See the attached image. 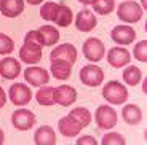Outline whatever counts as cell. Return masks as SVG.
Here are the masks:
<instances>
[{
  "label": "cell",
  "mask_w": 147,
  "mask_h": 145,
  "mask_svg": "<svg viewBox=\"0 0 147 145\" xmlns=\"http://www.w3.org/2000/svg\"><path fill=\"white\" fill-rule=\"evenodd\" d=\"M128 89L118 80H110L102 86V97L112 105H121L128 101Z\"/></svg>",
  "instance_id": "cell-1"
},
{
  "label": "cell",
  "mask_w": 147,
  "mask_h": 145,
  "mask_svg": "<svg viewBox=\"0 0 147 145\" xmlns=\"http://www.w3.org/2000/svg\"><path fill=\"white\" fill-rule=\"evenodd\" d=\"M117 16L121 22L134 24L142 19V7L134 0H125L117 8Z\"/></svg>",
  "instance_id": "cell-2"
},
{
  "label": "cell",
  "mask_w": 147,
  "mask_h": 145,
  "mask_svg": "<svg viewBox=\"0 0 147 145\" xmlns=\"http://www.w3.org/2000/svg\"><path fill=\"white\" fill-rule=\"evenodd\" d=\"M94 121L96 126L99 129H112V128L117 126L118 121V113L115 112L110 105H99L94 112Z\"/></svg>",
  "instance_id": "cell-3"
},
{
  "label": "cell",
  "mask_w": 147,
  "mask_h": 145,
  "mask_svg": "<svg viewBox=\"0 0 147 145\" xmlns=\"http://www.w3.org/2000/svg\"><path fill=\"white\" fill-rule=\"evenodd\" d=\"M80 81L85 86L96 88L104 81V70L96 64H86L80 69Z\"/></svg>",
  "instance_id": "cell-4"
},
{
  "label": "cell",
  "mask_w": 147,
  "mask_h": 145,
  "mask_svg": "<svg viewBox=\"0 0 147 145\" xmlns=\"http://www.w3.org/2000/svg\"><path fill=\"white\" fill-rule=\"evenodd\" d=\"M82 51H83V56L88 59L90 62H99L101 59L106 56V45H104V42L99 40V38L90 37V38H86V40L83 42Z\"/></svg>",
  "instance_id": "cell-5"
},
{
  "label": "cell",
  "mask_w": 147,
  "mask_h": 145,
  "mask_svg": "<svg viewBox=\"0 0 147 145\" xmlns=\"http://www.w3.org/2000/svg\"><path fill=\"white\" fill-rule=\"evenodd\" d=\"M8 97L16 107H24L32 99V89L24 83H13L8 89Z\"/></svg>",
  "instance_id": "cell-6"
},
{
  "label": "cell",
  "mask_w": 147,
  "mask_h": 145,
  "mask_svg": "<svg viewBox=\"0 0 147 145\" xmlns=\"http://www.w3.org/2000/svg\"><path fill=\"white\" fill-rule=\"evenodd\" d=\"M50 73H48L47 69L43 67H38V65H30L24 70V80L26 83H29L30 86H43L50 81Z\"/></svg>",
  "instance_id": "cell-7"
},
{
  "label": "cell",
  "mask_w": 147,
  "mask_h": 145,
  "mask_svg": "<svg viewBox=\"0 0 147 145\" xmlns=\"http://www.w3.org/2000/svg\"><path fill=\"white\" fill-rule=\"evenodd\" d=\"M11 123L18 131H29L35 124V115L32 110L18 109L11 113Z\"/></svg>",
  "instance_id": "cell-8"
},
{
  "label": "cell",
  "mask_w": 147,
  "mask_h": 145,
  "mask_svg": "<svg viewBox=\"0 0 147 145\" xmlns=\"http://www.w3.org/2000/svg\"><path fill=\"white\" fill-rule=\"evenodd\" d=\"M131 61V54L129 51L123 46H114L107 51V62L110 64V67L114 69H121L125 65L129 64Z\"/></svg>",
  "instance_id": "cell-9"
},
{
  "label": "cell",
  "mask_w": 147,
  "mask_h": 145,
  "mask_svg": "<svg viewBox=\"0 0 147 145\" xmlns=\"http://www.w3.org/2000/svg\"><path fill=\"white\" fill-rule=\"evenodd\" d=\"M110 38L118 45V46H126L131 45L136 38V30L131 26H115L112 32H110Z\"/></svg>",
  "instance_id": "cell-10"
},
{
  "label": "cell",
  "mask_w": 147,
  "mask_h": 145,
  "mask_svg": "<svg viewBox=\"0 0 147 145\" xmlns=\"http://www.w3.org/2000/svg\"><path fill=\"white\" fill-rule=\"evenodd\" d=\"M53 99H55V104H59L61 107H69L77 101V89L69 85H61L55 88Z\"/></svg>",
  "instance_id": "cell-11"
},
{
  "label": "cell",
  "mask_w": 147,
  "mask_h": 145,
  "mask_svg": "<svg viewBox=\"0 0 147 145\" xmlns=\"http://www.w3.org/2000/svg\"><path fill=\"white\" fill-rule=\"evenodd\" d=\"M43 46L40 45H34V43H24L21 48H19V61H22L24 64H38L42 61V53Z\"/></svg>",
  "instance_id": "cell-12"
},
{
  "label": "cell",
  "mask_w": 147,
  "mask_h": 145,
  "mask_svg": "<svg viewBox=\"0 0 147 145\" xmlns=\"http://www.w3.org/2000/svg\"><path fill=\"white\" fill-rule=\"evenodd\" d=\"M50 59H51V61L61 59V61H67V62H70V64H75V61H77V48L74 46L72 43L58 45V46L50 53Z\"/></svg>",
  "instance_id": "cell-13"
},
{
  "label": "cell",
  "mask_w": 147,
  "mask_h": 145,
  "mask_svg": "<svg viewBox=\"0 0 147 145\" xmlns=\"http://www.w3.org/2000/svg\"><path fill=\"white\" fill-rule=\"evenodd\" d=\"M21 73V64L16 58H3L0 61V77L5 80H13Z\"/></svg>",
  "instance_id": "cell-14"
},
{
  "label": "cell",
  "mask_w": 147,
  "mask_h": 145,
  "mask_svg": "<svg viewBox=\"0 0 147 145\" xmlns=\"http://www.w3.org/2000/svg\"><path fill=\"white\" fill-rule=\"evenodd\" d=\"M96 26H98V19H96L94 13L86 10V8L82 10L75 18V27L80 32H91Z\"/></svg>",
  "instance_id": "cell-15"
},
{
  "label": "cell",
  "mask_w": 147,
  "mask_h": 145,
  "mask_svg": "<svg viewBox=\"0 0 147 145\" xmlns=\"http://www.w3.org/2000/svg\"><path fill=\"white\" fill-rule=\"evenodd\" d=\"M82 129H83V128L74 120L70 115L63 116V118H59V121H58V131L64 136V137H77L82 132Z\"/></svg>",
  "instance_id": "cell-16"
},
{
  "label": "cell",
  "mask_w": 147,
  "mask_h": 145,
  "mask_svg": "<svg viewBox=\"0 0 147 145\" xmlns=\"http://www.w3.org/2000/svg\"><path fill=\"white\" fill-rule=\"evenodd\" d=\"M24 11V0H0V13L5 18H18Z\"/></svg>",
  "instance_id": "cell-17"
},
{
  "label": "cell",
  "mask_w": 147,
  "mask_h": 145,
  "mask_svg": "<svg viewBox=\"0 0 147 145\" xmlns=\"http://www.w3.org/2000/svg\"><path fill=\"white\" fill-rule=\"evenodd\" d=\"M38 37H40V45L42 46H53L59 42V30L55 26H42L37 29Z\"/></svg>",
  "instance_id": "cell-18"
},
{
  "label": "cell",
  "mask_w": 147,
  "mask_h": 145,
  "mask_svg": "<svg viewBox=\"0 0 147 145\" xmlns=\"http://www.w3.org/2000/svg\"><path fill=\"white\" fill-rule=\"evenodd\" d=\"M121 118L126 124L129 126H134V124H139L142 121V110H141L139 105L136 104H126L123 105L121 109Z\"/></svg>",
  "instance_id": "cell-19"
},
{
  "label": "cell",
  "mask_w": 147,
  "mask_h": 145,
  "mask_svg": "<svg viewBox=\"0 0 147 145\" xmlns=\"http://www.w3.org/2000/svg\"><path fill=\"white\" fill-rule=\"evenodd\" d=\"M34 142L37 145H56V132L51 126L43 124L35 131Z\"/></svg>",
  "instance_id": "cell-20"
},
{
  "label": "cell",
  "mask_w": 147,
  "mask_h": 145,
  "mask_svg": "<svg viewBox=\"0 0 147 145\" xmlns=\"http://www.w3.org/2000/svg\"><path fill=\"white\" fill-rule=\"evenodd\" d=\"M72 67H74V64H70V62L55 59V61H51L50 70H51V75L55 78H58V80H67L70 77V73H72Z\"/></svg>",
  "instance_id": "cell-21"
},
{
  "label": "cell",
  "mask_w": 147,
  "mask_h": 145,
  "mask_svg": "<svg viewBox=\"0 0 147 145\" xmlns=\"http://www.w3.org/2000/svg\"><path fill=\"white\" fill-rule=\"evenodd\" d=\"M72 19H74L72 10H70L67 5L59 3L58 11H56V16H55V21L53 22H56V26H59V27H67V26H70Z\"/></svg>",
  "instance_id": "cell-22"
},
{
  "label": "cell",
  "mask_w": 147,
  "mask_h": 145,
  "mask_svg": "<svg viewBox=\"0 0 147 145\" xmlns=\"http://www.w3.org/2000/svg\"><path fill=\"white\" fill-rule=\"evenodd\" d=\"M69 115L72 116L82 128H88L90 124H91V120H93L91 112H90L88 109H85V107H75V109L70 110Z\"/></svg>",
  "instance_id": "cell-23"
},
{
  "label": "cell",
  "mask_w": 147,
  "mask_h": 145,
  "mask_svg": "<svg viewBox=\"0 0 147 145\" xmlns=\"http://www.w3.org/2000/svg\"><path fill=\"white\" fill-rule=\"evenodd\" d=\"M141 78H142V72L138 65H125V70H123V81H125L128 86H136L139 85Z\"/></svg>",
  "instance_id": "cell-24"
},
{
  "label": "cell",
  "mask_w": 147,
  "mask_h": 145,
  "mask_svg": "<svg viewBox=\"0 0 147 145\" xmlns=\"http://www.w3.org/2000/svg\"><path fill=\"white\" fill-rule=\"evenodd\" d=\"M53 91H55V88H51V86H47V85L40 86V89L37 91V94H35L37 102H38L40 105H43V107H50V105H53L55 104Z\"/></svg>",
  "instance_id": "cell-25"
},
{
  "label": "cell",
  "mask_w": 147,
  "mask_h": 145,
  "mask_svg": "<svg viewBox=\"0 0 147 145\" xmlns=\"http://www.w3.org/2000/svg\"><path fill=\"white\" fill-rule=\"evenodd\" d=\"M58 7H59V3H56V2H45L40 8V18L48 22H53L56 16V11H58Z\"/></svg>",
  "instance_id": "cell-26"
},
{
  "label": "cell",
  "mask_w": 147,
  "mask_h": 145,
  "mask_svg": "<svg viewBox=\"0 0 147 145\" xmlns=\"http://www.w3.org/2000/svg\"><path fill=\"white\" fill-rule=\"evenodd\" d=\"M93 8H94V13H98V15H110L115 10V0H94Z\"/></svg>",
  "instance_id": "cell-27"
},
{
  "label": "cell",
  "mask_w": 147,
  "mask_h": 145,
  "mask_svg": "<svg viewBox=\"0 0 147 145\" xmlns=\"http://www.w3.org/2000/svg\"><path fill=\"white\" fill-rule=\"evenodd\" d=\"M133 56L139 62H147V40H141L133 48Z\"/></svg>",
  "instance_id": "cell-28"
},
{
  "label": "cell",
  "mask_w": 147,
  "mask_h": 145,
  "mask_svg": "<svg viewBox=\"0 0 147 145\" xmlns=\"http://www.w3.org/2000/svg\"><path fill=\"white\" fill-rule=\"evenodd\" d=\"M15 51V42L11 40L7 34L0 32V54L5 56V54H10Z\"/></svg>",
  "instance_id": "cell-29"
},
{
  "label": "cell",
  "mask_w": 147,
  "mask_h": 145,
  "mask_svg": "<svg viewBox=\"0 0 147 145\" xmlns=\"http://www.w3.org/2000/svg\"><path fill=\"white\" fill-rule=\"evenodd\" d=\"M101 144L102 145H125L126 140L125 137L121 134H118V132H107L106 136L102 137V140H101Z\"/></svg>",
  "instance_id": "cell-30"
},
{
  "label": "cell",
  "mask_w": 147,
  "mask_h": 145,
  "mask_svg": "<svg viewBox=\"0 0 147 145\" xmlns=\"http://www.w3.org/2000/svg\"><path fill=\"white\" fill-rule=\"evenodd\" d=\"M24 43H34V45H40V37L37 30H29L24 35ZM42 46V45H40Z\"/></svg>",
  "instance_id": "cell-31"
},
{
  "label": "cell",
  "mask_w": 147,
  "mask_h": 145,
  "mask_svg": "<svg viewBox=\"0 0 147 145\" xmlns=\"http://www.w3.org/2000/svg\"><path fill=\"white\" fill-rule=\"evenodd\" d=\"M77 145H98V140H96L93 136H82L78 137V140H75Z\"/></svg>",
  "instance_id": "cell-32"
},
{
  "label": "cell",
  "mask_w": 147,
  "mask_h": 145,
  "mask_svg": "<svg viewBox=\"0 0 147 145\" xmlns=\"http://www.w3.org/2000/svg\"><path fill=\"white\" fill-rule=\"evenodd\" d=\"M7 104V94H5V89L0 86V109Z\"/></svg>",
  "instance_id": "cell-33"
},
{
  "label": "cell",
  "mask_w": 147,
  "mask_h": 145,
  "mask_svg": "<svg viewBox=\"0 0 147 145\" xmlns=\"http://www.w3.org/2000/svg\"><path fill=\"white\" fill-rule=\"evenodd\" d=\"M27 3H30V5H40L43 0H26Z\"/></svg>",
  "instance_id": "cell-34"
},
{
  "label": "cell",
  "mask_w": 147,
  "mask_h": 145,
  "mask_svg": "<svg viewBox=\"0 0 147 145\" xmlns=\"http://www.w3.org/2000/svg\"><path fill=\"white\" fill-rule=\"evenodd\" d=\"M3 142H5V132L2 131V128H0V145L3 144Z\"/></svg>",
  "instance_id": "cell-35"
},
{
  "label": "cell",
  "mask_w": 147,
  "mask_h": 145,
  "mask_svg": "<svg viewBox=\"0 0 147 145\" xmlns=\"http://www.w3.org/2000/svg\"><path fill=\"white\" fill-rule=\"evenodd\" d=\"M80 3H83V5H93L94 3V0H78Z\"/></svg>",
  "instance_id": "cell-36"
},
{
  "label": "cell",
  "mask_w": 147,
  "mask_h": 145,
  "mask_svg": "<svg viewBox=\"0 0 147 145\" xmlns=\"http://www.w3.org/2000/svg\"><path fill=\"white\" fill-rule=\"evenodd\" d=\"M142 91H144V93L147 94V78L144 80V83H142Z\"/></svg>",
  "instance_id": "cell-37"
},
{
  "label": "cell",
  "mask_w": 147,
  "mask_h": 145,
  "mask_svg": "<svg viewBox=\"0 0 147 145\" xmlns=\"http://www.w3.org/2000/svg\"><path fill=\"white\" fill-rule=\"evenodd\" d=\"M141 5H142L144 8H147V0H141Z\"/></svg>",
  "instance_id": "cell-38"
}]
</instances>
